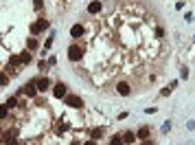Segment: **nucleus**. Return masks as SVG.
Here are the masks:
<instances>
[{
	"label": "nucleus",
	"instance_id": "10",
	"mask_svg": "<svg viewBox=\"0 0 195 145\" xmlns=\"http://www.w3.org/2000/svg\"><path fill=\"white\" fill-rule=\"evenodd\" d=\"M70 35L72 37H81L83 35V27H81V24H75V27L70 29Z\"/></svg>",
	"mask_w": 195,
	"mask_h": 145
},
{
	"label": "nucleus",
	"instance_id": "17",
	"mask_svg": "<svg viewBox=\"0 0 195 145\" xmlns=\"http://www.w3.org/2000/svg\"><path fill=\"white\" fill-rule=\"evenodd\" d=\"M18 64H22V62H20V55H13V57L9 59V66H18Z\"/></svg>",
	"mask_w": 195,
	"mask_h": 145
},
{
	"label": "nucleus",
	"instance_id": "16",
	"mask_svg": "<svg viewBox=\"0 0 195 145\" xmlns=\"http://www.w3.org/2000/svg\"><path fill=\"white\" fill-rule=\"evenodd\" d=\"M101 136H103V130L101 128H94L92 130V138H101Z\"/></svg>",
	"mask_w": 195,
	"mask_h": 145
},
{
	"label": "nucleus",
	"instance_id": "15",
	"mask_svg": "<svg viewBox=\"0 0 195 145\" xmlns=\"http://www.w3.org/2000/svg\"><path fill=\"white\" fill-rule=\"evenodd\" d=\"M27 46H29V51H35V48H37V40H35V37H29Z\"/></svg>",
	"mask_w": 195,
	"mask_h": 145
},
{
	"label": "nucleus",
	"instance_id": "19",
	"mask_svg": "<svg viewBox=\"0 0 195 145\" xmlns=\"http://www.w3.org/2000/svg\"><path fill=\"white\" fill-rule=\"evenodd\" d=\"M110 145H123V136H114Z\"/></svg>",
	"mask_w": 195,
	"mask_h": 145
},
{
	"label": "nucleus",
	"instance_id": "20",
	"mask_svg": "<svg viewBox=\"0 0 195 145\" xmlns=\"http://www.w3.org/2000/svg\"><path fill=\"white\" fill-rule=\"evenodd\" d=\"M18 101H15V97H11V99H7V108H13Z\"/></svg>",
	"mask_w": 195,
	"mask_h": 145
},
{
	"label": "nucleus",
	"instance_id": "22",
	"mask_svg": "<svg viewBox=\"0 0 195 145\" xmlns=\"http://www.w3.org/2000/svg\"><path fill=\"white\" fill-rule=\"evenodd\" d=\"M33 2H35V7H37V9H42V0H33Z\"/></svg>",
	"mask_w": 195,
	"mask_h": 145
},
{
	"label": "nucleus",
	"instance_id": "24",
	"mask_svg": "<svg viewBox=\"0 0 195 145\" xmlns=\"http://www.w3.org/2000/svg\"><path fill=\"white\" fill-rule=\"evenodd\" d=\"M0 136H2V130H0Z\"/></svg>",
	"mask_w": 195,
	"mask_h": 145
},
{
	"label": "nucleus",
	"instance_id": "9",
	"mask_svg": "<svg viewBox=\"0 0 195 145\" xmlns=\"http://www.w3.org/2000/svg\"><path fill=\"white\" fill-rule=\"evenodd\" d=\"M149 134H151V130H149L147 125H142V128L138 130V134H136V136H138V138H142V141H147V138H149Z\"/></svg>",
	"mask_w": 195,
	"mask_h": 145
},
{
	"label": "nucleus",
	"instance_id": "23",
	"mask_svg": "<svg viewBox=\"0 0 195 145\" xmlns=\"http://www.w3.org/2000/svg\"><path fill=\"white\" fill-rule=\"evenodd\" d=\"M86 145H96V141H94V138H92V141H88V143H86Z\"/></svg>",
	"mask_w": 195,
	"mask_h": 145
},
{
	"label": "nucleus",
	"instance_id": "8",
	"mask_svg": "<svg viewBox=\"0 0 195 145\" xmlns=\"http://www.w3.org/2000/svg\"><path fill=\"white\" fill-rule=\"evenodd\" d=\"M116 90H118V94L127 97V94H129V84H127V81H121V84H116Z\"/></svg>",
	"mask_w": 195,
	"mask_h": 145
},
{
	"label": "nucleus",
	"instance_id": "3",
	"mask_svg": "<svg viewBox=\"0 0 195 145\" xmlns=\"http://www.w3.org/2000/svg\"><path fill=\"white\" fill-rule=\"evenodd\" d=\"M44 29H48V20H40V22H35V24H31V33H33V35H37V33H42Z\"/></svg>",
	"mask_w": 195,
	"mask_h": 145
},
{
	"label": "nucleus",
	"instance_id": "4",
	"mask_svg": "<svg viewBox=\"0 0 195 145\" xmlns=\"http://www.w3.org/2000/svg\"><path fill=\"white\" fill-rule=\"evenodd\" d=\"M22 94H27V97H35V94H37V86H35V81H33V84H27V86H22Z\"/></svg>",
	"mask_w": 195,
	"mask_h": 145
},
{
	"label": "nucleus",
	"instance_id": "1",
	"mask_svg": "<svg viewBox=\"0 0 195 145\" xmlns=\"http://www.w3.org/2000/svg\"><path fill=\"white\" fill-rule=\"evenodd\" d=\"M81 55H83V51H81V46H77V44H72V46L68 48V57H70L72 62H79V59H81Z\"/></svg>",
	"mask_w": 195,
	"mask_h": 145
},
{
	"label": "nucleus",
	"instance_id": "2",
	"mask_svg": "<svg viewBox=\"0 0 195 145\" xmlns=\"http://www.w3.org/2000/svg\"><path fill=\"white\" fill-rule=\"evenodd\" d=\"M66 106H68V108H83V101H81V97L66 94Z\"/></svg>",
	"mask_w": 195,
	"mask_h": 145
},
{
	"label": "nucleus",
	"instance_id": "11",
	"mask_svg": "<svg viewBox=\"0 0 195 145\" xmlns=\"http://www.w3.org/2000/svg\"><path fill=\"white\" fill-rule=\"evenodd\" d=\"M136 141V134L134 132H125L123 134V145H129V143H134Z\"/></svg>",
	"mask_w": 195,
	"mask_h": 145
},
{
	"label": "nucleus",
	"instance_id": "18",
	"mask_svg": "<svg viewBox=\"0 0 195 145\" xmlns=\"http://www.w3.org/2000/svg\"><path fill=\"white\" fill-rule=\"evenodd\" d=\"M7 114H9V108H7V103H5V106H0V119H5Z\"/></svg>",
	"mask_w": 195,
	"mask_h": 145
},
{
	"label": "nucleus",
	"instance_id": "25",
	"mask_svg": "<svg viewBox=\"0 0 195 145\" xmlns=\"http://www.w3.org/2000/svg\"><path fill=\"white\" fill-rule=\"evenodd\" d=\"M145 145H151V143H145Z\"/></svg>",
	"mask_w": 195,
	"mask_h": 145
},
{
	"label": "nucleus",
	"instance_id": "13",
	"mask_svg": "<svg viewBox=\"0 0 195 145\" xmlns=\"http://www.w3.org/2000/svg\"><path fill=\"white\" fill-rule=\"evenodd\" d=\"M31 59H33V57H31V53H29V51L20 53V62H22V64H31Z\"/></svg>",
	"mask_w": 195,
	"mask_h": 145
},
{
	"label": "nucleus",
	"instance_id": "6",
	"mask_svg": "<svg viewBox=\"0 0 195 145\" xmlns=\"http://www.w3.org/2000/svg\"><path fill=\"white\" fill-rule=\"evenodd\" d=\"M35 86H37V90H48L51 88V81H48V77H40L35 81Z\"/></svg>",
	"mask_w": 195,
	"mask_h": 145
},
{
	"label": "nucleus",
	"instance_id": "5",
	"mask_svg": "<svg viewBox=\"0 0 195 145\" xmlns=\"http://www.w3.org/2000/svg\"><path fill=\"white\" fill-rule=\"evenodd\" d=\"M66 90H68V88H66V84H57V86H55V88H53V94H55V97H57V99H64V97H66V94H68V92H66Z\"/></svg>",
	"mask_w": 195,
	"mask_h": 145
},
{
	"label": "nucleus",
	"instance_id": "7",
	"mask_svg": "<svg viewBox=\"0 0 195 145\" xmlns=\"http://www.w3.org/2000/svg\"><path fill=\"white\" fill-rule=\"evenodd\" d=\"M15 134H18L15 130H9V132L2 136V143H5V145H15V141H13V136H15Z\"/></svg>",
	"mask_w": 195,
	"mask_h": 145
},
{
	"label": "nucleus",
	"instance_id": "14",
	"mask_svg": "<svg viewBox=\"0 0 195 145\" xmlns=\"http://www.w3.org/2000/svg\"><path fill=\"white\" fill-rule=\"evenodd\" d=\"M9 84V72H0V86H7Z\"/></svg>",
	"mask_w": 195,
	"mask_h": 145
},
{
	"label": "nucleus",
	"instance_id": "12",
	"mask_svg": "<svg viewBox=\"0 0 195 145\" xmlns=\"http://www.w3.org/2000/svg\"><path fill=\"white\" fill-rule=\"evenodd\" d=\"M101 11V2H90L88 5V13H99Z\"/></svg>",
	"mask_w": 195,
	"mask_h": 145
},
{
	"label": "nucleus",
	"instance_id": "21",
	"mask_svg": "<svg viewBox=\"0 0 195 145\" xmlns=\"http://www.w3.org/2000/svg\"><path fill=\"white\" fill-rule=\"evenodd\" d=\"M169 130H171V123H169V121H167V123L162 125V132H169Z\"/></svg>",
	"mask_w": 195,
	"mask_h": 145
}]
</instances>
